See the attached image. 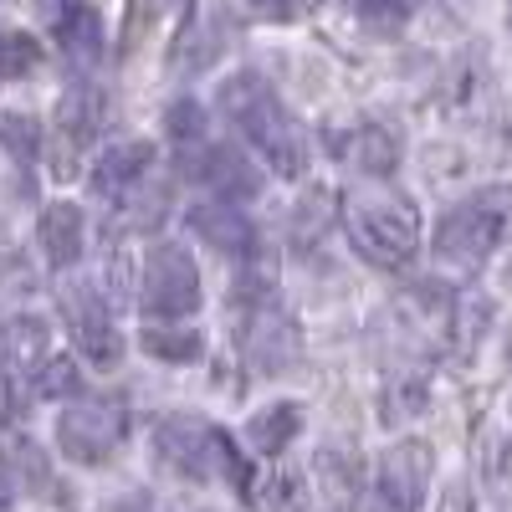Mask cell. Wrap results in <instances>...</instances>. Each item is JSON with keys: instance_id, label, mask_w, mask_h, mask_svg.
<instances>
[{"instance_id": "6da1fadb", "label": "cell", "mask_w": 512, "mask_h": 512, "mask_svg": "<svg viewBox=\"0 0 512 512\" xmlns=\"http://www.w3.org/2000/svg\"><path fill=\"white\" fill-rule=\"evenodd\" d=\"M221 113L241 128V134L267 154V164L277 169V175L297 180L303 175V164H308V139H303V128L292 123V113L277 103V93L267 88V77H256V72H236L231 82H221Z\"/></svg>"}, {"instance_id": "7a4b0ae2", "label": "cell", "mask_w": 512, "mask_h": 512, "mask_svg": "<svg viewBox=\"0 0 512 512\" xmlns=\"http://www.w3.org/2000/svg\"><path fill=\"white\" fill-rule=\"evenodd\" d=\"M154 456L169 477H185V482H231L246 492V461L236 456L231 436L216 431L205 420H190V415H164L149 436Z\"/></svg>"}, {"instance_id": "3957f363", "label": "cell", "mask_w": 512, "mask_h": 512, "mask_svg": "<svg viewBox=\"0 0 512 512\" xmlns=\"http://www.w3.org/2000/svg\"><path fill=\"white\" fill-rule=\"evenodd\" d=\"M349 236L374 267H405L420 251V216L405 195H354Z\"/></svg>"}, {"instance_id": "277c9868", "label": "cell", "mask_w": 512, "mask_h": 512, "mask_svg": "<svg viewBox=\"0 0 512 512\" xmlns=\"http://www.w3.org/2000/svg\"><path fill=\"white\" fill-rule=\"evenodd\" d=\"M507 216H512V190H487V195L451 205L436 226V256L441 262H456V267L487 262L492 246L507 231Z\"/></svg>"}, {"instance_id": "5b68a950", "label": "cell", "mask_w": 512, "mask_h": 512, "mask_svg": "<svg viewBox=\"0 0 512 512\" xmlns=\"http://www.w3.org/2000/svg\"><path fill=\"white\" fill-rule=\"evenodd\" d=\"M57 308H62V323H67V333H72V344L88 354L98 369H113V364L123 359V338H118V328H113V308H108V297H103L93 282H82V277L62 282Z\"/></svg>"}, {"instance_id": "8992f818", "label": "cell", "mask_w": 512, "mask_h": 512, "mask_svg": "<svg viewBox=\"0 0 512 512\" xmlns=\"http://www.w3.org/2000/svg\"><path fill=\"white\" fill-rule=\"evenodd\" d=\"M128 431V415L113 400H72L57 420V446L77 466H103Z\"/></svg>"}, {"instance_id": "52a82bcc", "label": "cell", "mask_w": 512, "mask_h": 512, "mask_svg": "<svg viewBox=\"0 0 512 512\" xmlns=\"http://www.w3.org/2000/svg\"><path fill=\"white\" fill-rule=\"evenodd\" d=\"M436 451L425 441H395L374 466V512H420L431 492Z\"/></svg>"}, {"instance_id": "ba28073f", "label": "cell", "mask_w": 512, "mask_h": 512, "mask_svg": "<svg viewBox=\"0 0 512 512\" xmlns=\"http://www.w3.org/2000/svg\"><path fill=\"white\" fill-rule=\"evenodd\" d=\"M144 308L149 318H190L200 308V272L185 246H154L144 262Z\"/></svg>"}, {"instance_id": "9c48e42d", "label": "cell", "mask_w": 512, "mask_h": 512, "mask_svg": "<svg viewBox=\"0 0 512 512\" xmlns=\"http://www.w3.org/2000/svg\"><path fill=\"white\" fill-rule=\"evenodd\" d=\"M241 349L262 374H287L303 359V328H297L292 313H282L277 303H256V308H246Z\"/></svg>"}, {"instance_id": "30bf717a", "label": "cell", "mask_w": 512, "mask_h": 512, "mask_svg": "<svg viewBox=\"0 0 512 512\" xmlns=\"http://www.w3.org/2000/svg\"><path fill=\"white\" fill-rule=\"evenodd\" d=\"M185 175L200 180V185H210L226 205L262 195V175H256L251 159L236 154L231 144H195V149H185Z\"/></svg>"}, {"instance_id": "8fae6325", "label": "cell", "mask_w": 512, "mask_h": 512, "mask_svg": "<svg viewBox=\"0 0 512 512\" xmlns=\"http://www.w3.org/2000/svg\"><path fill=\"white\" fill-rule=\"evenodd\" d=\"M41 354H47V318L21 313L11 323H0V379H6V390L36 379Z\"/></svg>"}, {"instance_id": "7c38bea8", "label": "cell", "mask_w": 512, "mask_h": 512, "mask_svg": "<svg viewBox=\"0 0 512 512\" xmlns=\"http://www.w3.org/2000/svg\"><path fill=\"white\" fill-rule=\"evenodd\" d=\"M190 231H195L210 251H226V256H236V262L256 256V231H251V221L241 216L236 205H226V200L190 205Z\"/></svg>"}, {"instance_id": "4fadbf2b", "label": "cell", "mask_w": 512, "mask_h": 512, "mask_svg": "<svg viewBox=\"0 0 512 512\" xmlns=\"http://www.w3.org/2000/svg\"><path fill=\"white\" fill-rule=\"evenodd\" d=\"M154 164V144L144 139H123L113 149H103V159L93 164V190L108 200V195H128Z\"/></svg>"}, {"instance_id": "5bb4252c", "label": "cell", "mask_w": 512, "mask_h": 512, "mask_svg": "<svg viewBox=\"0 0 512 512\" xmlns=\"http://www.w3.org/2000/svg\"><path fill=\"white\" fill-rule=\"evenodd\" d=\"M82 210L77 205H67V200H57V205H47L41 210V221H36V241H41V251H47V262L52 267H72L77 256H82Z\"/></svg>"}, {"instance_id": "9a60e30c", "label": "cell", "mask_w": 512, "mask_h": 512, "mask_svg": "<svg viewBox=\"0 0 512 512\" xmlns=\"http://www.w3.org/2000/svg\"><path fill=\"white\" fill-rule=\"evenodd\" d=\"M313 487H318V502L328 512H349L359 502V461L349 451H318L313 456Z\"/></svg>"}, {"instance_id": "2e32d148", "label": "cell", "mask_w": 512, "mask_h": 512, "mask_svg": "<svg viewBox=\"0 0 512 512\" xmlns=\"http://www.w3.org/2000/svg\"><path fill=\"white\" fill-rule=\"evenodd\" d=\"M344 159L359 169V175L384 180V175H395V164H400V139L384 123H359L344 139Z\"/></svg>"}, {"instance_id": "e0dca14e", "label": "cell", "mask_w": 512, "mask_h": 512, "mask_svg": "<svg viewBox=\"0 0 512 512\" xmlns=\"http://www.w3.org/2000/svg\"><path fill=\"white\" fill-rule=\"evenodd\" d=\"M103 118H108V103H103L98 88H88V82L67 88L62 103H57V128H62V139H67L72 149L93 144V139H98V128H103Z\"/></svg>"}, {"instance_id": "ac0fdd59", "label": "cell", "mask_w": 512, "mask_h": 512, "mask_svg": "<svg viewBox=\"0 0 512 512\" xmlns=\"http://www.w3.org/2000/svg\"><path fill=\"white\" fill-rule=\"evenodd\" d=\"M297 431H303V405H297V400H277V405L256 410V415L246 420V441H251L256 451H262V456L287 451Z\"/></svg>"}, {"instance_id": "d6986e66", "label": "cell", "mask_w": 512, "mask_h": 512, "mask_svg": "<svg viewBox=\"0 0 512 512\" xmlns=\"http://www.w3.org/2000/svg\"><path fill=\"white\" fill-rule=\"evenodd\" d=\"M52 31H57L62 52H67L72 62H98V57H103V41H108V36H103V16L88 6V0H77V6H72Z\"/></svg>"}, {"instance_id": "ffe728a7", "label": "cell", "mask_w": 512, "mask_h": 512, "mask_svg": "<svg viewBox=\"0 0 512 512\" xmlns=\"http://www.w3.org/2000/svg\"><path fill=\"white\" fill-rule=\"evenodd\" d=\"M144 354L149 359H164V364H195L200 354H205V344H200V333H190V328H144Z\"/></svg>"}, {"instance_id": "44dd1931", "label": "cell", "mask_w": 512, "mask_h": 512, "mask_svg": "<svg viewBox=\"0 0 512 512\" xmlns=\"http://www.w3.org/2000/svg\"><path fill=\"white\" fill-rule=\"evenodd\" d=\"M0 149H6L16 164H36L41 159V123L31 113L6 108L0 113Z\"/></svg>"}, {"instance_id": "7402d4cb", "label": "cell", "mask_w": 512, "mask_h": 512, "mask_svg": "<svg viewBox=\"0 0 512 512\" xmlns=\"http://www.w3.org/2000/svg\"><path fill=\"white\" fill-rule=\"evenodd\" d=\"M164 128H169V139H175L180 149H195V144H205V108H200L195 98L169 103V113H164Z\"/></svg>"}, {"instance_id": "603a6c76", "label": "cell", "mask_w": 512, "mask_h": 512, "mask_svg": "<svg viewBox=\"0 0 512 512\" xmlns=\"http://www.w3.org/2000/svg\"><path fill=\"white\" fill-rule=\"evenodd\" d=\"M41 62V47L31 31H0V77H26Z\"/></svg>"}, {"instance_id": "cb8c5ba5", "label": "cell", "mask_w": 512, "mask_h": 512, "mask_svg": "<svg viewBox=\"0 0 512 512\" xmlns=\"http://www.w3.org/2000/svg\"><path fill=\"white\" fill-rule=\"evenodd\" d=\"M77 364L72 359H52L47 369L36 374V384H31V395H41V400H62V395H77Z\"/></svg>"}, {"instance_id": "d4e9b609", "label": "cell", "mask_w": 512, "mask_h": 512, "mask_svg": "<svg viewBox=\"0 0 512 512\" xmlns=\"http://www.w3.org/2000/svg\"><path fill=\"white\" fill-rule=\"evenodd\" d=\"M415 0H359V21L374 31H400Z\"/></svg>"}, {"instance_id": "484cf974", "label": "cell", "mask_w": 512, "mask_h": 512, "mask_svg": "<svg viewBox=\"0 0 512 512\" xmlns=\"http://www.w3.org/2000/svg\"><path fill=\"white\" fill-rule=\"evenodd\" d=\"M292 231H297V246H308L313 231H318V241H323V231H328V200H323V195H308L303 205H297Z\"/></svg>"}, {"instance_id": "4316f807", "label": "cell", "mask_w": 512, "mask_h": 512, "mask_svg": "<svg viewBox=\"0 0 512 512\" xmlns=\"http://www.w3.org/2000/svg\"><path fill=\"white\" fill-rule=\"evenodd\" d=\"M497 456H502V461H487V477H492V487L512 492V441H502Z\"/></svg>"}, {"instance_id": "83f0119b", "label": "cell", "mask_w": 512, "mask_h": 512, "mask_svg": "<svg viewBox=\"0 0 512 512\" xmlns=\"http://www.w3.org/2000/svg\"><path fill=\"white\" fill-rule=\"evenodd\" d=\"M441 512H477L472 487H466V482H451V487H446V497H441Z\"/></svg>"}, {"instance_id": "f1b7e54d", "label": "cell", "mask_w": 512, "mask_h": 512, "mask_svg": "<svg viewBox=\"0 0 512 512\" xmlns=\"http://www.w3.org/2000/svg\"><path fill=\"white\" fill-rule=\"evenodd\" d=\"M251 6L262 11V16H277V21H287L297 6H303V0H251Z\"/></svg>"}, {"instance_id": "f546056e", "label": "cell", "mask_w": 512, "mask_h": 512, "mask_svg": "<svg viewBox=\"0 0 512 512\" xmlns=\"http://www.w3.org/2000/svg\"><path fill=\"white\" fill-rule=\"evenodd\" d=\"M72 6H77V0H36V11H41V21H47V26H57Z\"/></svg>"}, {"instance_id": "4dcf8cb0", "label": "cell", "mask_w": 512, "mask_h": 512, "mask_svg": "<svg viewBox=\"0 0 512 512\" xmlns=\"http://www.w3.org/2000/svg\"><path fill=\"white\" fill-rule=\"evenodd\" d=\"M16 507V487H11V477H0V512H11Z\"/></svg>"}, {"instance_id": "1f68e13d", "label": "cell", "mask_w": 512, "mask_h": 512, "mask_svg": "<svg viewBox=\"0 0 512 512\" xmlns=\"http://www.w3.org/2000/svg\"><path fill=\"white\" fill-rule=\"evenodd\" d=\"M502 354H507V369H512V328H507V344H502Z\"/></svg>"}]
</instances>
